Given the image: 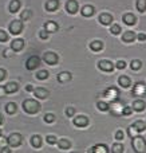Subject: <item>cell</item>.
<instances>
[{
	"instance_id": "cell-50",
	"label": "cell",
	"mask_w": 146,
	"mask_h": 153,
	"mask_svg": "<svg viewBox=\"0 0 146 153\" xmlns=\"http://www.w3.org/2000/svg\"><path fill=\"white\" fill-rule=\"evenodd\" d=\"M5 141H7V140H5V138H4V140H3V138H1V137H0V146H1V145H3V144H4V143H5Z\"/></svg>"
},
{
	"instance_id": "cell-17",
	"label": "cell",
	"mask_w": 146,
	"mask_h": 153,
	"mask_svg": "<svg viewBox=\"0 0 146 153\" xmlns=\"http://www.w3.org/2000/svg\"><path fill=\"white\" fill-rule=\"evenodd\" d=\"M134 39H136V34H134L133 31H126L125 34L122 35V40L123 42H126V43L133 42Z\"/></svg>"
},
{
	"instance_id": "cell-23",
	"label": "cell",
	"mask_w": 146,
	"mask_h": 153,
	"mask_svg": "<svg viewBox=\"0 0 146 153\" xmlns=\"http://www.w3.org/2000/svg\"><path fill=\"white\" fill-rule=\"evenodd\" d=\"M133 109L136 111H142L145 109V102L144 101H141V100H137L136 102L133 103Z\"/></svg>"
},
{
	"instance_id": "cell-2",
	"label": "cell",
	"mask_w": 146,
	"mask_h": 153,
	"mask_svg": "<svg viewBox=\"0 0 146 153\" xmlns=\"http://www.w3.org/2000/svg\"><path fill=\"white\" fill-rule=\"evenodd\" d=\"M133 148L137 153H146V140L144 137H137L133 138Z\"/></svg>"
},
{
	"instance_id": "cell-37",
	"label": "cell",
	"mask_w": 146,
	"mask_h": 153,
	"mask_svg": "<svg viewBox=\"0 0 146 153\" xmlns=\"http://www.w3.org/2000/svg\"><path fill=\"white\" fill-rule=\"evenodd\" d=\"M44 121L48 122V124H51V122L55 121V116H54V114H46V116H44Z\"/></svg>"
},
{
	"instance_id": "cell-30",
	"label": "cell",
	"mask_w": 146,
	"mask_h": 153,
	"mask_svg": "<svg viewBox=\"0 0 146 153\" xmlns=\"http://www.w3.org/2000/svg\"><path fill=\"white\" fill-rule=\"evenodd\" d=\"M113 153H123L122 144H114V145H113Z\"/></svg>"
},
{
	"instance_id": "cell-34",
	"label": "cell",
	"mask_w": 146,
	"mask_h": 153,
	"mask_svg": "<svg viewBox=\"0 0 146 153\" xmlns=\"http://www.w3.org/2000/svg\"><path fill=\"white\" fill-rule=\"evenodd\" d=\"M36 78L38 79H46V78H48V73L46 71V70H42V71H39L36 74Z\"/></svg>"
},
{
	"instance_id": "cell-11",
	"label": "cell",
	"mask_w": 146,
	"mask_h": 153,
	"mask_svg": "<svg viewBox=\"0 0 146 153\" xmlns=\"http://www.w3.org/2000/svg\"><path fill=\"white\" fill-rule=\"evenodd\" d=\"M88 153H109V149H107L106 145L101 144V145H95L88 151Z\"/></svg>"
},
{
	"instance_id": "cell-3",
	"label": "cell",
	"mask_w": 146,
	"mask_h": 153,
	"mask_svg": "<svg viewBox=\"0 0 146 153\" xmlns=\"http://www.w3.org/2000/svg\"><path fill=\"white\" fill-rule=\"evenodd\" d=\"M21 141H23V138H21V136L19 134V133H12V134H11L10 137L7 138L8 145L12 146V148H16V146H19L21 144Z\"/></svg>"
},
{
	"instance_id": "cell-33",
	"label": "cell",
	"mask_w": 146,
	"mask_h": 153,
	"mask_svg": "<svg viewBox=\"0 0 146 153\" xmlns=\"http://www.w3.org/2000/svg\"><path fill=\"white\" fill-rule=\"evenodd\" d=\"M29 18H31V12H29L28 10H24L23 12H21V15H20V19L21 20H28Z\"/></svg>"
},
{
	"instance_id": "cell-44",
	"label": "cell",
	"mask_w": 146,
	"mask_h": 153,
	"mask_svg": "<svg viewBox=\"0 0 146 153\" xmlns=\"http://www.w3.org/2000/svg\"><path fill=\"white\" fill-rule=\"evenodd\" d=\"M5 75H7V73H5V70H3V69H0V82L3 81V79L5 78Z\"/></svg>"
},
{
	"instance_id": "cell-29",
	"label": "cell",
	"mask_w": 146,
	"mask_h": 153,
	"mask_svg": "<svg viewBox=\"0 0 146 153\" xmlns=\"http://www.w3.org/2000/svg\"><path fill=\"white\" fill-rule=\"evenodd\" d=\"M137 10L139 12H145L146 11V0H137Z\"/></svg>"
},
{
	"instance_id": "cell-7",
	"label": "cell",
	"mask_w": 146,
	"mask_h": 153,
	"mask_svg": "<svg viewBox=\"0 0 146 153\" xmlns=\"http://www.w3.org/2000/svg\"><path fill=\"white\" fill-rule=\"evenodd\" d=\"M74 125H75V126H78V128H85V126H87V125H88V118H87V117H85V116H78V117H75Z\"/></svg>"
},
{
	"instance_id": "cell-21",
	"label": "cell",
	"mask_w": 146,
	"mask_h": 153,
	"mask_svg": "<svg viewBox=\"0 0 146 153\" xmlns=\"http://www.w3.org/2000/svg\"><path fill=\"white\" fill-rule=\"evenodd\" d=\"M31 144H32V146L34 148H40L42 146V137L40 136H32V138H31Z\"/></svg>"
},
{
	"instance_id": "cell-5",
	"label": "cell",
	"mask_w": 146,
	"mask_h": 153,
	"mask_svg": "<svg viewBox=\"0 0 146 153\" xmlns=\"http://www.w3.org/2000/svg\"><path fill=\"white\" fill-rule=\"evenodd\" d=\"M39 66H40V59L38 58V56H31V58H28L26 62V67L28 70H35Z\"/></svg>"
},
{
	"instance_id": "cell-39",
	"label": "cell",
	"mask_w": 146,
	"mask_h": 153,
	"mask_svg": "<svg viewBox=\"0 0 146 153\" xmlns=\"http://www.w3.org/2000/svg\"><path fill=\"white\" fill-rule=\"evenodd\" d=\"M115 138H117L118 141L123 140V132H122V130H118V132L115 133Z\"/></svg>"
},
{
	"instance_id": "cell-16",
	"label": "cell",
	"mask_w": 146,
	"mask_h": 153,
	"mask_svg": "<svg viewBox=\"0 0 146 153\" xmlns=\"http://www.w3.org/2000/svg\"><path fill=\"white\" fill-rule=\"evenodd\" d=\"M59 7V1L58 0H48L46 3V10L47 11H55Z\"/></svg>"
},
{
	"instance_id": "cell-14",
	"label": "cell",
	"mask_w": 146,
	"mask_h": 153,
	"mask_svg": "<svg viewBox=\"0 0 146 153\" xmlns=\"http://www.w3.org/2000/svg\"><path fill=\"white\" fill-rule=\"evenodd\" d=\"M130 128H131V129H134L136 132L141 133V132H144V130L146 129V124L144 121H137V122H134L133 126H130Z\"/></svg>"
},
{
	"instance_id": "cell-25",
	"label": "cell",
	"mask_w": 146,
	"mask_h": 153,
	"mask_svg": "<svg viewBox=\"0 0 146 153\" xmlns=\"http://www.w3.org/2000/svg\"><path fill=\"white\" fill-rule=\"evenodd\" d=\"M118 83H119V86L122 87H129L130 86V79L128 78V76H119V79H118Z\"/></svg>"
},
{
	"instance_id": "cell-18",
	"label": "cell",
	"mask_w": 146,
	"mask_h": 153,
	"mask_svg": "<svg viewBox=\"0 0 146 153\" xmlns=\"http://www.w3.org/2000/svg\"><path fill=\"white\" fill-rule=\"evenodd\" d=\"M123 22H125L128 26H134V24H136V16H134L133 13H126V15L123 16Z\"/></svg>"
},
{
	"instance_id": "cell-38",
	"label": "cell",
	"mask_w": 146,
	"mask_h": 153,
	"mask_svg": "<svg viewBox=\"0 0 146 153\" xmlns=\"http://www.w3.org/2000/svg\"><path fill=\"white\" fill-rule=\"evenodd\" d=\"M46 140H47V143H48V144H51V145H54V144H55L56 141H58V140H56L55 136H47V138H46Z\"/></svg>"
},
{
	"instance_id": "cell-40",
	"label": "cell",
	"mask_w": 146,
	"mask_h": 153,
	"mask_svg": "<svg viewBox=\"0 0 146 153\" xmlns=\"http://www.w3.org/2000/svg\"><path fill=\"white\" fill-rule=\"evenodd\" d=\"M39 36H40V39H47V38H48L47 31H46V30H43V31H40V32H39Z\"/></svg>"
},
{
	"instance_id": "cell-42",
	"label": "cell",
	"mask_w": 146,
	"mask_h": 153,
	"mask_svg": "<svg viewBox=\"0 0 146 153\" xmlns=\"http://www.w3.org/2000/svg\"><path fill=\"white\" fill-rule=\"evenodd\" d=\"M74 113H75V110L72 108H69V109H66V114L69 117H71V116H74Z\"/></svg>"
},
{
	"instance_id": "cell-28",
	"label": "cell",
	"mask_w": 146,
	"mask_h": 153,
	"mask_svg": "<svg viewBox=\"0 0 146 153\" xmlns=\"http://www.w3.org/2000/svg\"><path fill=\"white\" fill-rule=\"evenodd\" d=\"M16 103H13V102H8L7 105H5V111H7L8 114H13L16 111Z\"/></svg>"
},
{
	"instance_id": "cell-22",
	"label": "cell",
	"mask_w": 146,
	"mask_h": 153,
	"mask_svg": "<svg viewBox=\"0 0 146 153\" xmlns=\"http://www.w3.org/2000/svg\"><path fill=\"white\" fill-rule=\"evenodd\" d=\"M70 79H71V74H70V73H67V71H63V73H60V74L58 75V81L62 82V83L70 81Z\"/></svg>"
},
{
	"instance_id": "cell-10",
	"label": "cell",
	"mask_w": 146,
	"mask_h": 153,
	"mask_svg": "<svg viewBox=\"0 0 146 153\" xmlns=\"http://www.w3.org/2000/svg\"><path fill=\"white\" fill-rule=\"evenodd\" d=\"M23 47H24L23 39H15L12 43H11V48H12L13 51H20V50H23Z\"/></svg>"
},
{
	"instance_id": "cell-41",
	"label": "cell",
	"mask_w": 146,
	"mask_h": 153,
	"mask_svg": "<svg viewBox=\"0 0 146 153\" xmlns=\"http://www.w3.org/2000/svg\"><path fill=\"white\" fill-rule=\"evenodd\" d=\"M12 48H11V50H4V51H3V55H4L5 56V58H10V56H11V54H12Z\"/></svg>"
},
{
	"instance_id": "cell-8",
	"label": "cell",
	"mask_w": 146,
	"mask_h": 153,
	"mask_svg": "<svg viewBox=\"0 0 146 153\" xmlns=\"http://www.w3.org/2000/svg\"><path fill=\"white\" fill-rule=\"evenodd\" d=\"M43 59H44V62L46 63H48V65L58 63V55L54 54V53H46L44 56H43Z\"/></svg>"
},
{
	"instance_id": "cell-19",
	"label": "cell",
	"mask_w": 146,
	"mask_h": 153,
	"mask_svg": "<svg viewBox=\"0 0 146 153\" xmlns=\"http://www.w3.org/2000/svg\"><path fill=\"white\" fill-rule=\"evenodd\" d=\"M19 8H20V1L19 0H12V1L10 3V7H8V10H10V12L15 13L19 11Z\"/></svg>"
},
{
	"instance_id": "cell-43",
	"label": "cell",
	"mask_w": 146,
	"mask_h": 153,
	"mask_svg": "<svg viewBox=\"0 0 146 153\" xmlns=\"http://www.w3.org/2000/svg\"><path fill=\"white\" fill-rule=\"evenodd\" d=\"M117 67H118V69H125V67H126L125 61H119V62H118V63H117Z\"/></svg>"
},
{
	"instance_id": "cell-4",
	"label": "cell",
	"mask_w": 146,
	"mask_h": 153,
	"mask_svg": "<svg viewBox=\"0 0 146 153\" xmlns=\"http://www.w3.org/2000/svg\"><path fill=\"white\" fill-rule=\"evenodd\" d=\"M21 30H23V23H21L20 20H13L10 23V32L13 35H18L21 32Z\"/></svg>"
},
{
	"instance_id": "cell-45",
	"label": "cell",
	"mask_w": 146,
	"mask_h": 153,
	"mask_svg": "<svg viewBox=\"0 0 146 153\" xmlns=\"http://www.w3.org/2000/svg\"><path fill=\"white\" fill-rule=\"evenodd\" d=\"M0 153H11V148H8V146H3V148L0 149Z\"/></svg>"
},
{
	"instance_id": "cell-35",
	"label": "cell",
	"mask_w": 146,
	"mask_h": 153,
	"mask_svg": "<svg viewBox=\"0 0 146 153\" xmlns=\"http://www.w3.org/2000/svg\"><path fill=\"white\" fill-rule=\"evenodd\" d=\"M110 32L114 35H118L121 32V27L118 26V24H114V26H111V30H110Z\"/></svg>"
},
{
	"instance_id": "cell-31",
	"label": "cell",
	"mask_w": 146,
	"mask_h": 153,
	"mask_svg": "<svg viewBox=\"0 0 146 153\" xmlns=\"http://www.w3.org/2000/svg\"><path fill=\"white\" fill-rule=\"evenodd\" d=\"M141 66H142L141 61H131V63H130L131 70H139L141 69Z\"/></svg>"
},
{
	"instance_id": "cell-15",
	"label": "cell",
	"mask_w": 146,
	"mask_h": 153,
	"mask_svg": "<svg viewBox=\"0 0 146 153\" xmlns=\"http://www.w3.org/2000/svg\"><path fill=\"white\" fill-rule=\"evenodd\" d=\"M4 89H5V93H8V94L16 93L18 91V83H15V82H10V83H7L4 86Z\"/></svg>"
},
{
	"instance_id": "cell-13",
	"label": "cell",
	"mask_w": 146,
	"mask_h": 153,
	"mask_svg": "<svg viewBox=\"0 0 146 153\" xmlns=\"http://www.w3.org/2000/svg\"><path fill=\"white\" fill-rule=\"evenodd\" d=\"M99 22H101L103 26H109L113 22V16L109 15V13H102V15L99 16Z\"/></svg>"
},
{
	"instance_id": "cell-6",
	"label": "cell",
	"mask_w": 146,
	"mask_h": 153,
	"mask_svg": "<svg viewBox=\"0 0 146 153\" xmlns=\"http://www.w3.org/2000/svg\"><path fill=\"white\" fill-rule=\"evenodd\" d=\"M98 67L101 70H103V71H107V73H110V71L114 70V65H113L110 61H99Z\"/></svg>"
},
{
	"instance_id": "cell-27",
	"label": "cell",
	"mask_w": 146,
	"mask_h": 153,
	"mask_svg": "<svg viewBox=\"0 0 146 153\" xmlns=\"http://www.w3.org/2000/svg\"><path fill=\"white\" fill-rule=\"evenodd\" d=\"M58 145L60 149H69L70 146H71V143H70L69 140H66V138H62V140L58 141Z\"/></svg>"
},
{
	"instance_id": "cell-46",
	"label": "cell",
	"mask_w": 146,
	"mask_h": 153,
	"mask_svg": "<svg viewBox=\"0 0 146 153\" xmlns=\"http://www.w3.org/2000/svg\"><path fill=\"white\" fill-rule=\"evenodd\" d=\"M131 110H133V109H131V108H125V109H123V111H122V113L125 114V116H129V114L131 113Z\"/></svg>"
},
{
	"instance_id": "cell-47",
	"label": "cell",
	"mask_w": 146,
	"mask_h": 153,
	"mask_svg": "<svg viewBox=\"0 0 146 153\" xmlns=\"http://www.w3.org/2000/svg\"><path fill=\"white\" fill-rule=\"evenodd\" d=\"M138 40H141V42H145V40H146V35L145 34H138Z\"/></svg>"
},
{
	"instance_id": "cell-20",
	"label": "cell",
	"mask_w": 146,
	"mask_h": 153,
	"mask_svg": "<svg viewBox=\"0 0 146 153\" xmlns=\"http://www.w3.org/2000/svg\"><path fill=\"white\" fill-rule=\"evenodd\" d=\"M82 15L83 16H93L94 15V7L93 5H85V7L82 8Z\"/></svg>"
},
{
	"instance_id": "cell-32",
	"label": "cell",
	"mask_w": 146,
	"mask_h": 153,
	"mask_svg": "<svg viewBox=\"0 0 146 153\" xmlns=\"http://www.w3.org/2000/svg\"><path fill=\"white\" fill-rule=\"evenodd\" d=\"M98 109L99 110H102V111H107L109 110V105H107L106 102H103V101H101V102H98Z\"/></svg>"
},
{
	"instance_id": "cell-9",
	"label": "cell",
	"mask_w": 146,
	"mask_h": 153,
	"mask_svg": "<svg viewBox=\"0 0 146 153\" xmlns=\"http://www.w3.org/2000/svg\"><path fill=\"white\" fill-rule=\"evenodd\" d=\"M66 11L69 13H75L78 11V3L75 0H69L66 3Z\"/></svg>"
},
{
	"instance_id": "cell-52",
	"label": "cell",
	"mask_w": 146,
	"mask_h": 153,
	"mask_svg": "<svg viewBox=\"0 0 146 153\" xmlns=\"http://www.w3.org/2000/svg\"><path fill=\"white\" fill-rule=\"evenodd\" d=\"M1 136H3V132H1V129H0V137H1Z\"/></svg>"
},
{
	"instance_id": "cell-48",
	"label": "cell",
	"mask_w": 146,
	"mask_h": 153,
	"mask_svg": "<svg viewBox=\"0 0 146 153\" xmlns=\"http://www.w3.org/2000/svg\"><path fill=\"white\" fill-rule=\"evenodd\" d=\"M4 94H5V89H4V86H0V98L4 97Z\"/></svg>"
},
{
	"instance_id": "cell-36",
	"label": "cell",
	"mask_w": 146,
	"mask_h": 153,
	"mask_svg": "<svg viewBox=\"0 0 146 153\" xmlns=\"http://www.w3.org/2000/svg\"><path fill=\"white\" fill-rule=\"evenodd\" d=\"M8 40V34L3 30H0V42H7Z\"/></svg>"
},
{
	"instance_id": "cell-12",
	"label": "cell",
	"mask_w": 146,
	"mask_h": 153,
	"mask_svg": "<svg viewBox=\"0 0 146 153\" xmlns=\"http://www.w3.org/2000/svg\"><path fill=\"white\" fill-rule=\"evenodd\" d=\"M34 94L36 98H40V100H44V98H47L48 95V91L46 89H43V87H38V89L34 90Z\"/></svg>"
},
{
	"instance_id": "cell-49",
	"label": "cell",
	"mask_w": 146,
	"mask_h": 153,
	"mask_svg": "<svg viewBox=\"0 0 146 153\" xmlns=\"http://www.w3.org/2000/svg\"><path fill=\"white\" fill-rule=\"evenodd\" d=\"M26 90H27V91H34V87H32L31 85H27V86H26Z\"/></svg>"
},
{
	"instance_id": "cell-26",
	"label": "cell",
	"mask_w": 146,
	"mask_h": 153,
	"mask_svg": "<svg viewBox=\"0 0 146 153\" xmlns=\"http://www.w3.org/2000/svg\"><path fill=\"white\" fill-rule=\"evenodd\" d=\"M44 28H46V31L47 32H52V31H55V30L58 28V26H56L55 22H47V23L44 24Z\"/></svg>"
},
{
	"instance_id": "cell-1",
	"label": "cell",
	"mask_w": 146,
	"mask_h": 153,
	"mask_svg": "<svg viewBox=\"0 0 146 153\" xmlns=\"http://www.w3.org/2000/svg\"><path fill=\"white\" fill-rule=\"evenodd\" d=\"M23 109H24V111H27V113L35 114L40 110V105L35 100H26L23 102Z\"/></svg>"
},
{
	"instance_id": "cell-24",
	"label": "cell",
	"mask_w": 146,
	"mask_h": 153,
	"mask_svg": "<svg viewBox=\"0 0 146 153\" xmlns=\"http://www.w3.org/2000/svg\"><path fill=\"white\" fill-rule=\"evenodd\" d=\"M90 48L93 51H101L102 48H103V43L99 42V40H94V42L90 45Z\"/></svg>"
},
{
	"instance_id": "cell-51",
	"label": "cell",
	"mask_w": 146,
	"mask_h": 153,
	"mask_svg": "<svg viewBox=\"0 0 146 153\" xmlns=\"http://www.w3.org/2000/svg\"><path fill=\"white\" fill-rule=\"evenodd\" d=\"M3 124V117H1V114H0V125Z\"/></svg>"
}]
</instances>
